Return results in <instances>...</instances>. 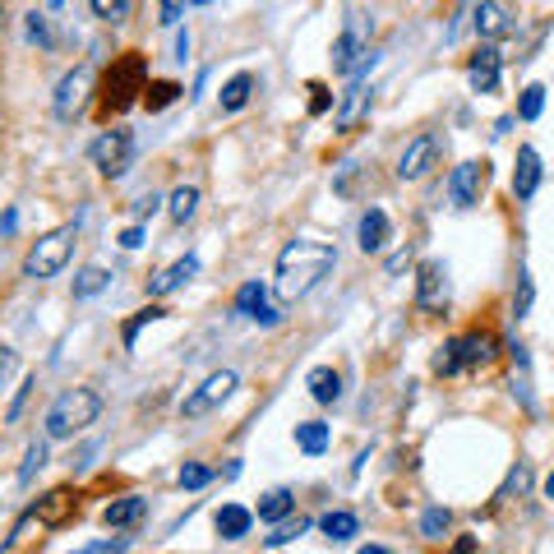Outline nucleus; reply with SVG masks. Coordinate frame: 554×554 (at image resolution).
Masks as SVG:
<instances>
[{"label": "nucleus", "mask_w": 554, "mask_h": 554, "mask_svg": "<svg viewBox=\"0 0 554 554\" xmlns=\"http://www.w3.org/2000/svg\"><path fill=\"white\" fill-rule=\"evenodd\" d=\"M176 97H181V88H176V84H167V79H148L144 107H148V111H162V107H171Z\"/></svg>", "instance_id": "28"}, {"label": "nucleus", "mask_w": 554, "mask_h": 554, "mask_svg": "<svg viewBox=\"0 0 554 554\" xmlns=\"http://www.w3.org/2000/svg\"><path fill=\"white\" fill-rule=\"evenodd\" d=\"M47 5H65V0H47Z\"/></svg>", "instance_id": "50"}, {"label": "nucleus", "mask_w": 554, "mask_h": 554, "mask_svg": "<svg viewBox=\"0 0 554 554\" xmlns=\"http://www.w3.org/2000/svg\"><path fill=\"white\" fill-rule=\"evenodd\" d=\"M333 268H338V250L328 241H291V245H282V254H277L273 291L282 301H301V296H310Z\"/></svg>", "instance_id": "1"}, {"label": "nucleus", "mask_w": 554, "mask_h": 554, "mask_svg": "<svg viewBox=\"0 0 554 554\" xmlns=\"http://www.w3.org/2000/svg\"><path fill=\"white\" fill-rule=\"evenodd\" d=\"M130 550V536H116V541H93L84 545V550H74V554H125Z\"/></svg>", "instance_id": "40"}, {"label": "nucleus", "mask_w": 554, "mask_h": 554, "mask_svg": "<svg viewBox=\"0 0 554 554\" xmlns=\"http://www.w3.org/2000/svg\"><path fill=\"white\" fill-rule=\"evenodd\" d=\"M194 0H157V24L162 28H176L185 19V10H190Z\"/></svg>", "instance_id": "37"}, {"label": "nucleus", "mask_w": 554, "mask_h": 554, "mask_svg": "<svg viewBox=\"0 0 554 554\" xmlns=\"http://www.w3.org/2000/svg\"><path fill=\"white\" fill-rule=\"evenodd\" d=\"M448 527H453L448 508H425V513H421V536H425V541H444Z\"/></svg>", "instance_id": "30"}, {"label": "nucleus", "mask_w": 554, "mask_h": 554, "mask_svg": "<svg viewBox=\"0 0 554 554\" xmlns=\"http://www.w3.org/2000/svg\"><path fill=\"white\" fill-rule=\"evenodd\" d=\"M231 393H236V370H213L204 384H199L190 398L181 402V416H190V421H194V416H208V411L222 407Z\"/></svg>", "instance_id": "8"}, {"label": "nucleus", "mask_w": 554, "mask_h": 554, "mask_svg": "<svg viewBox=\"0 0 554 554\" xmlns=\"http://www.w3.org/2000/svg\"><path fill=\"white\" fill-rule=\"evenodd\" d=\"M471 24H476V37L494 42V37H504L508 28H513V19H508V5H499V0H481V5L471 10Z\"/></svg>", "instance_id": "16"}, {"label": "nucleus", "mask_w": 554, "mask_h": 554, "mask_svg": "<svg viewBox=\"0 0 554 554\" xmlns=\"http://www.w3.org/2000/svg\"><path fill=\"white\" fill-rule=\"evenodd\" d=\"M485 181H490V162H458V167L448 171V199H453V208L481 204Z\"/></svg>", "instance_id": "9"}, {"label": "nucleus", "mask_w": 554, "mask_h": 554, "mask_svg": "<svg viewBox=\"0 0 554 554\" xmlns=\"http://www.w3.org/2000/svg\"><path fill=\"white\" fill-rule=\"evenodd\" d=\"M144 513H148L144 494H125V499H111V504L102 508V522L116 527V531H125V527H134V522H144Z\"/></svg>", "instance_id": "17"}, {"label": "nucleus", "mask_w": 554, "mask_h": 554, "mask_svg": "<svg viewBox=\"0 0 554 554\" xmlns=\"http://www.w3.org/2000/svg\"><path fill=\"white\" fill-rule=\"evenodd\" d=\"M250 522H254V513H250V508H241V504H222V508H217V536H222V541H241L245 531H250Z\"/></svg>", "instance_id": "21"}, {"label": "nucleus", "mask_w": 554, "mask_h": 554, "mask_svg": "<svg viewBox=\"0 0 554 554\" xmlns=\"http://www.w3.org/2000/svg\"><path fill=\"white\" fill-rule=\"evenodd\" d=\"M185 51H190V33L176 37V61H185Z\"/></svg>", "instance_id": "46"}, {"label": "nucleus", "mask_w": 554, "mask_h": 554, "mask_svg": "<svg viewBox=\"0 0 554 554\" xmlns=\"http://www.w3.org/2000/svg\"><path fill=\"white\" fill-rule=\"evenodd\" d=\"M148 88V61L139 51H125L121 61H111V74H107V88H102V111H125L134 102V93Z\"/></svg>", "instance_id": "4"}, {"label": "nucleus", "mask_w": 554, "mask_h": 554, "mask_svg": "<svg viewBox=\"0 0 554 554\" xmlns=\"http://www.w3.org/2000/svg\"><path fill=\"white\" fill-rule=\"evenodd\" d=\"M121 245H125V250H139V245H144V227H130L121 236Z\"/></svg>", "instance_id": "43"}, {"label": "nucleus", "mask_w": 554, "mask_h": 554, "mask_svg": "<svg viewBox=\"0 0 554 554\" xmlns=\"http://www.w3.org/2000/svg\"><path fill=\"white\" fill-rule=\"evenodd\" d=\"M88 157H93V167L107 176V181H116V176H125L134 162V134L130 130H102L93 139V148H88Z\"/></svg>", "instance_id": "6"}, {"label": "nucleus", "mask_w": 554, "mask_h": 554, "mask_svg": "<svg viewBox=\"0 0 554 554\" xmlns=\"http://www.w3.org/2000/svg\"><path fill=\"white\" fill-rule=\"evenodd\" d=\"M74 227H56L47 231V236H37L33 250H28L24 259V277H33V282H47V277H56L65 264H70V254H74Z\"/></svg>", "instance_id": "5"}, {"label": "nucleus", "mask_w": 554, "mask_h": 554, "mask_svg": "<svg viewBox=\"0 0 554 554\" xmlns=\"http://www.w3.org/2000/svg\"><path fill=\"white\" fill-rule=\"evenodd\" d=\"M531 296H536V287H531V273L522 268V273H518V291H513V319H527V314H531Z\"/></svg>", "instance_id": "35"}, {"label": "nucleus", "mask_w": 554, "mask_h": 554, "mask_svg": "<svg viewBox=\"0 0 554 554\" xmlns=\"http://www.w3.org/2000/svg\"><path fill=\"white\" fill-rule=\"evenodd\" d=\"M541 111H545V84H527L518 97V116L522 121H541Z\"/></svg>", "instance_id": "31"}, {"label": "nucleus", "mask_w": 554, "mask_h": 554, "mask_svg": "<svg viewBox=\"0 0 554 554\" xmlns=\"http://www.w3.org/2000/svg\"><path fill=\"white\" fill-rule=\"evenodd\" d=\"M541 176H545L541 153H536L531 144H522L518 148V167H513V194H518V199H531V194L541 190Z\"/></svg>", "instance_id": "14"}, {"label": "nucleus", "mask_w": 554, "mask_h": 554, "mask_svg": "<svg viewBox=\"0 0 554 554\" xmlns=\"http://www.w3.org/2000/svg\"><path fill=\"white\" fill-rule=\"evenodd\" d=\"M97 416H102V398H97L93 388H65L47 407V421L42 425H47V439H74V434H84Z\"/></svg>", "instance_id": "2"}, {"label": "nucleus", "mask_w": 554, "mask_h": 554, "mask_svg": "<svg viewBox=\"0 0 554 554\" xmlns=\"http://www.w3.org/2000/svg\"><path fill=\"white\" fill-rule=\"evenodd\" d=\"M176 481H181V490H204V485L213 481V467H204V462H185Z\"/></svg>", "instance_id": "34"}, {"label": "nucleus", "mask_w": 554, "mask_h": 554, "mask_svg": "<svg viewBox=\"0 0 554 554\" xmlns=\"http://www.w3.org/2000/svg\"><path fill=\"white\" fill-rule=\"evenodd\" d=\"M107 282H111V273L93 264V268H84V273L74 277V296H79V301H88V296H97V291L107 287Z\"/></svg>", "instance_id": "29"}, {"label": "nucleus", "mask_w": 554, "mask_h": 554, "mask_svg": "<svg viewBox=\"0 0 554 554\" xmlns=\"http://www.w3.org/2000/svg\"><path fill=\"white\" fill-rule=\"evenodd\" d=\"M194 273H199V254H185V259H176V264L167 268V273H157L153 282H148V291H153V296H171V291H181Z\"/></svg>", "instance_id": "19"}, {"label": "nucleus", "mask_w": 554, "mask_h": 554, "mask_svg": "<svg viewBox=\"0 0 554 554\" xmlns=\"http://www.w3.org/2000/svg\"><path fill=\"white\" fill-rule=\"evenodd\" d=\"M296 448L301 453H324L328 448V425H319V421H305V425H296Z\"/></svg>", "instance_id": "27"}, {"label": "nucleus", "mask_w": 554, "mask_h": 554, "mask_svg": "<svg viewBox=\"0 0 554 554\" xmlns=\"http://www.w3.org/2000/svg\"><path fill=\"white\" fill-rule=\"evenodd\" d=\"M14 370H19V351H10V347H0V388L14 379Z\"/></svg>", "instance_id": "41"}, {"label": "nucleus", "mask_w": 554, "mask_h": 554, "mask_svg": "<svg viewBox=\"0 0 554 554\" xmlns=\"http://www.w3.org/2000/svg\"><path fill=\"white\" fill-rule=\"evenodd\" d=\"M47 467V444H33L24 453V467H19V485H33V476Z\"/></svg>", "instance_id": "36"}, {"label": "nucleus", "mask_w": 554, "mask_h": 554, "mask_svg": "<svg viewBox=\"0 0 554 554\" xmlns=\"http://www.w3.org/2000/svg\"><path fill=\"white\" fill-rule=\"evenodd\" d=\"M416 305H421L425 314L448 310V273L439 259H425V264L416 268Z\"/></svg>", "instance_id": "11"}, {"label": "nucleus", "mask_w": 554, "mask_h": 554, "mask_svg": "<svg viewBox=\"0 0 554 554\" xmlns=\"http://www.w3.org/2000/svg\"><path fill=\"white\" fill-rule=\"evenodd\" d=\"M24 33H28V42H33V47H42V51H51L56 47V42H51V28H47V14H28L24 19Z\"/></svg>", "instance_id": "33"}, {"label": "nucleus", "mask_w": 554, "mask_h": 554, "mask_svg": "<svg viewBox=\"0 0 554 554\" xmlns=\"http://www.w3.org/2000/svg\"><path fill=\"white\" fill-rule=\"evenodd\" d=\"M194 208H199V190H194V185H181V190H171L167 213H171V222H176V227H185V222H190Z\"/></svg>", "instance_id": "26"}, {"label": "nucleus", "mask_w": 554, "mask_h": 554, "mask_svg": "<svg viewBox=\"0 0 554 554\" xmlns=\"http://www.w3.org/2000/svg\"><path fill=\"white\" fill-rule=\"evenodd\" d=\"M93 79H97V70L84 61V65H74V70L65 74L61 84H56V97H51V107H56V116H61V121H70V116H79V111H84L88 93H93Z\"/></svg>", "instance_id": "7"}, {"label": "nucleus", "mask_w": 554, "mask_h": 554, "mask_svg": "<svg viewBox=\"0 0 554 554\" xmlns=\"http://www.w3.org/2000/svg\"><path fill=\"white\" fill-rule=\"evenodd\" d=\"M88 10H93L102 24H125V19H130V0H88Z\"/></svg>", "instance_id": "32"}, {"label": "nucleus", "mask_w": 554, "mask_h": 554, "mask_svg": "<svg viewBox=\"0 0 554 554\" xmlns=\"http://www.w3.org/2000/svg\"><path fill=\"white\" fill-rule=\"evenodd\" d=\"M157 204H162V199H157V194H144V199H139V204H134V213H139V217H153V213H157Z\"/></svg>", "instance_id": "42"}, {"label": "nucleus", "mask_w": 554, "mask_h": 554, "mask_svg": "<svg viewBox=\"0 0 554 554\" xmlns=\"http://www.w3.org/2000/svg\"><path fill=\"white\" fill-rule=\"evenodd\" d=\"M157 319H162V310H157V305H148V310H139L130 319V324H125V347H134V338H139V328L144 324H157Z\"/></svg>", "instance_id": "38"}, {"label": "nucleus", "mask_w": 554, "mask_h": 554, "mask_svg": "<svg viewBox=\"0 0 554 554\" xmlns=\"http://www.w3.org/2000/svg\"><path fill=\"white\" fill-rule=\"evenodd\" d=\"M439 148H444L439 134H416L398 157V181H421V176H430L434 162H439Z\"/></svg>", "instance_id": "10"}, {"label": "nucleus", "mask_w": 554, "mask_h": 554, "mask_svg": "<svg viewBox=\"0 0 554 554\" xmlns=\"http://www.w3.org/2000/svg\"><path fill=\"white\" fill-rule=\"evenodd\" d=\"M453 554H476V541H471V536H458V545H453Z\"/></svg>", "instance_id": "45"}, {"label": "nucleus", "mask_w": 554, "mask_h": 554, "mask_svg": "<svg viewBox=\"0 0 554 554\" xmlns=\"http://www.w3.org/2000/svg\"><path fill=\"white\" fill-rule=\"evenodd\" d=\"M499 70H504V56H499V47H490V42H485V47L467 61L471 88H476V93H494V88H499Z\"/></svg>", "instance_id": "12"}, {"label": "nucleus", "mask_w": 554, "mask_h": 554, "mask_svg": "<svg viewBox=\"0 0 554 554\" xmlns=\"http://www.w3.org/2000/svg\"><path fill=\"white\" fill-rule=\"evenodd\" d=\"M301 531H305V522H301V518H296V522H287V518H282V522L273 527V536H268V545H287V541H296Z\"/></svg>", "instance_id": "39"}, {"label": "nucleus", "mask_w": 554, "mask_h": 554, "mask_svg": "<svg viewBox=\"0 0 554 554\" xmlns=\"http://www.w3.org/2000/svg\"><path fill=\"white\" fill-rule=\"evenodd\" d=\"M305 384H310V398L319 402V407H333V402L342 398V374L333 370V365H314Z\"/></svg>", "instance_id": "20"}, {"label": "nucleus", "mask_w": 554, "mask_h": 554, "mask_svg": "<svg viewBox=\"0 0 554 554\" xmlns=\"http://www.w3.org/2000/svg\"><path fill=\"white\" fill-rule=\"evenodd\" d=\"M250 93H254V74H231L227 84H222V97H217V102H222V111H241L245 102H250Z\"/></svg>", "instance_id": "23"}, {"label": "nucleus", "mask_w": 554, "mask_h": 554, "mask_svg": "<svg viewBox=\"0 0 554 554\" xmlns=\"http://www.w3.org/2000/svg\"><path fill=\"white\" fill-rule=\"evenodd\" d=\"M361 554H393V550H388V545H365Z\"/></svg>", "instance_id": "47"}, {"label": "nucleus", "mask_w": 554, "mask_h": 554, "mask_svg": "<svg viewBox=\"0 0 554 554\" xmlns=\"http://www.w3.org/2000/svg\"><path fill=\"white\" fill-rule=\"evenodd\" d=\"M545 494H550V499H554V471H550V476H545Z\"/></svg>", "instance_id": "48"}, {"label": "nucleus", "mask_w": 554, "mask_h": 554, "mask_svg": "<svg viewBox=\"0 0 554 554\" xmlns=\"http://www.w3.org/2000/svg\"><path fill=\"white\" fill-rule=\"evenodd\" d=\"M194 5H213V0H194Z\"/></svg>", "instance_id": "49"}, {"label": "nucleus", "mask_w": 554, "mask_h": 554, "mask_svg": "<svg viewBox=\"0 0 554 554\" xmlns=\"http://www.w3.org/2000/svg\"><path fill=\"white\" fill-rule=\"evenodd\" d=\"M28 388H37L33 379H28V384L19 388V398H14V407H10V421H19V411H24V402H28Z\"/></svg>", "instance_id": "44"}, {"label": "nucleus", "mask_w": 554, "mask_h": 554, "mask_svg": "<svg viewBox=\"0 0 554 554\" xmlns=\"http://www.w3.org/2000/svg\"><path fill=\"white\" fill-rule=\"evenodd\" d=\"M499 342L494 333L485 328H471V333H458V338H448L434 356V374H458V370H476V365H490Z\"/></svg>", "instance_id": "3"}, {"label": "nucleus", "mask_w": 554, "mask_h": 554, "mask_svg": "<svg viewBox=\"0 0 554 554\" xmlns=\"http://www.w3.org/2000/svg\"><path fill=\"white\" fill-rule=\"evenodd\" d=\"M388 213L384 208H365L361 213V222H356V245H361L365 254H379L388 245Z\"/></svg>", "instance_id": "15"}, {"label": "nucleus", "mask_w": 554, "mask_h": 554, "mask_svg": "<svg viewBox=\"0 0 554 554\" xmlns=\"http://www.w3.org/2000/svg\"><path fill=\"white\" fill-rule=\"evenodd\" d=\"M236 314H245V319H254V324L273 328L282 314H277V305H268V291L264 282H245L241 291H236Z\"/></svg>", "instance_id": "13"}, {"label": "nucleus", "mask_w": 554, "mask_h": 554, "mask_svg": "<svg viewBox=\"0 0 554 554\" xmlns=\"http://www.w3.org/2000/svg\"><path fill=\"white\" fill-rule=\"evenodd\" d=\"M319 527H324L328 541H351V536L361 531V522H356V513L338 508V513H324V518H319Z\"/></svg>", "instance_id": "24"}, {"label": "nucleus", "mask_w": 554, "mask_h": 554, "mask_svg": "<svg viewBox=\"0 0 554 554\" xmlns=\"http://www.w3.org/2000/svg\"><path fill=\"white\" fill-rule=\"evenodd\" d=\"M74 508H79V499H74L70 490H51V494H47V504L33 508V518H42V522H61V518H70Z\"/></svg>", "instance_id": "25"}, {"label": "nucleus", "mask_w": 554, "mask_h": 554, "mask_svg": "<svg viewBox=\"0 0 554 554\" xmlns=\"http://www.w3.org/2000/svg\"><path fill=\"white\" fill-rule=\"evenodd\" d=\"M296 513V494L287 490V485H277V490H268L264 499H259V522H282Z\"/></svg>", "instance_id": "22"}, {"label": "nucleus", "mask_w": 554, "mask_h": 554, "mask_svg": "<svg viewBox=\"0 0 554 554\" xmlns=\"http://www.w3.org/2000/svg\"><path fill=\"white\" fill-rule=\"evenodd\" d=\"M370 97H374V88H365L361 79H356V84H351L347 93H342L338 111H333V125H338V130H351V125H356V121L365 116V107H370Z\"/></svg>", "instance_id": "18"}]
</instances>
